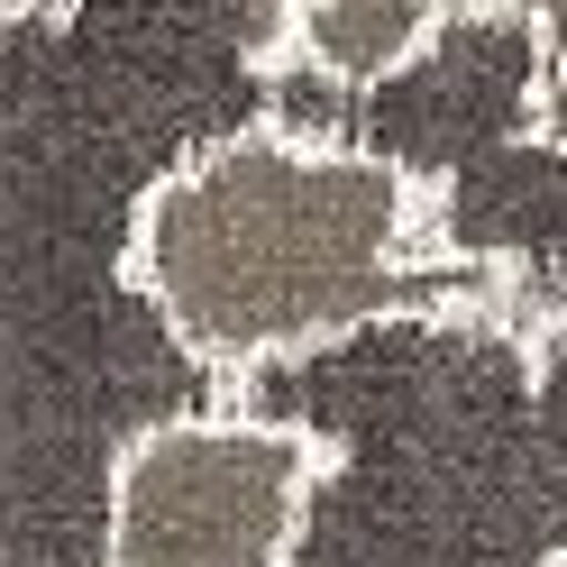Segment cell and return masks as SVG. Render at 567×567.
Masks as SVG:
<instances>
[{
    "instance_id": "6da1fadb",
    "label": "cell",
    "mask_w": 567,
    "mask_h": 567,
    "mask_svg": "<svg viewBox=\"0 0 567 567\" xmlns=\"http://www.w3.org/2000/svg\"><path fill=\"white\" fill-rule=\"evenodd\" d=\"M266 0H74L0 28V567H111L120 457L238 403L137 293V210L266 120Z\"/></svg>"
},
{
    "instance_id": "7a4b0ae2",
    "label": "cell",
    "mask_w": 567,
    "mask_h": 567,
    "mask_svg": "<svg viewBox=\"0 0 567 567\" xmlns=\"http://www.w3.org/2000/svg\"><path fill=\"white\" fill-rule=\"evenodd\" d=\"M128 266L184 358L229 394L375 321L540 311V293H522L494 257H457L440 238L412 165L284 120H247L174 165L137 210Z\"/></svg>"
},
{
    "instance_id": "3957f363",
    "label": "cell",
    "mask_w": 567,
    "mask_h": 567,
    "mask_svg": "<svg viewBox=\"0 0 567 567\" xmlns=\"http://www.w3.org/2000/svg\"><path fill=\"white\" fill-rule=\"evenodd\" d=\"M321 449L293 421L210 403L120 457L111 567H284L302 540Z\"/></svg>"
},
{
    "instance_id": "277c9868",
    "label": "cell",
    "mask_w": 567,
    "mask_h": 567,
    "mask_svg": "<svg viewBox=\"0 0 567 567\" xmlns=\"http://www.w3.org/2000/svg\"><path fill=\"white\" fill-rule=\"evenodd\" d=\"M284 19V64L330 92H375L467 10V0H266Z\"/></svg>"
},
{
    "instance_id": "5b68a950",
    "label": "cell",
    "mask_w": 567,
    "mask_h": 567,
    "mask_svg": "<svg viewBox=\"0 0 567 567\" xmlns=\"http://www.w3.org/2000/svg\"><path fill=\"white\" fill-rule=\"evenodd\" d=\"M530 38H540V137L567 147V0H522Z\"/></svg>"
},
{
    "instance_id": "8992f818",
    "label": "cell",
    "mask_w": 567,
    "mask_h": 567,
    "mask_svg": "<svg viewBox=\"0 0 567 567\" xmlns=\"http://www.w3.org/2000/svg\"><path fill=\"white\" fill-rule=\"evenodd\" d=\"M74 0H0V28H38V19H64Z\"/></svg>"
}]
</instances>
